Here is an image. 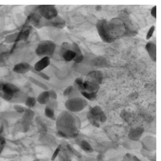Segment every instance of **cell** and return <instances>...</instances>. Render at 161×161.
Segmentation results:
<instances>
[{
	"instance_id": "6da1fadb",
	"label": "cell",
	"mask_w": 161,
	"mask_h": 161,
	"mask_svg": "<svg viewBox=\"0 0 161 161\" xmlns=\"http://www.w3.org/2000/svg\"><path fill=\"white\" fill-rule=\"evenodd\" d=\"M78 124L76 117L68 112H63L56 121L58 134L64 138L76 136L78 134Z\"/></svg>"
},
{
	"instance_id": "7a4b0ae2",
	"label": "cell",
	"mask_w": 161,
	"mask_h": 161,
	"mask_svg": "<svg viewBox=\"0 0 161 161\" xmlns=\"http://www.w3.org/2000/svg\"><path fill=\"white\" fill-rule=\"evenodd\" d=\"M98 33L102 40L106 43L114 42L115 38L111 33L109 22L106 19L98 21L96 24Z\"/></svg>"
},
{
	"instance_id": "3957f363",
	"label": "cell",
	"mask_w": 161,
	"mask_h": 161,
	"mask_svg": "<svg viewBox=\"0 0 161 161\" xmlns=\"http://www.w3.org/2000/svg\"><path fill=\"white\" fill-rule=\"evenodd\" d=\"M56 44L52 41L44 40L39 43L36 47V54L39 57H49L53 55L56 50Z\"/></svg>"
},
{
	"instance_id": "277c9868",
	"label": "cell",
	"mask_w": 161,
	"mask_h": 161,
	"mask_svg": "<svg viewBox=\"0 0 161 161\" xmlns=\"http://www.w3.org/2000/svg\"><path fill=\"white\" fill-rule=\"evenodd\" d=\"M65 107L70 112H79L83 110L87 105V102L82 98H69L65 102Z\"/></svg>"
},
{
	"instance_id": "5b68a950",
	"label": "cell",
	"mask_w": 161,
	"mask_h": 161,
	"mask_svg": "<svg viewBox=\"0 0 161 161\" xmlns=\"http://www.w3.org/2000/svg\"><path fill=\"white\" fill-rule=\"evenodd\" d=\"M38 12L41 16L46 19L49 21L58 15L57 9L54 5H42L38 8Z\"/></svg>"
},
{
	"instance_id": "8992f818",
	"label": "cell",
	"mask_w": 161,
	"mask_h": 161,
	"mask_svg": "<svg viewBox=\"0 0 161 161\" xmlns=\"http://www.w3.org/2000/svg\"><path fill=\"white\" fill-rule=\"evenodd\" d=\"M89 113L92 116L96 122L98 123L99 124L100 123H105L107 120V117L105 113L102 110V108L99 106H94Z\"/></svg>"
},
{
	"instance_id": "52a82bcc",
	"label": "cell",
	"mask_w": 161,
	"mask_h": 161,
	"mask_svg": "<svg viewBox=\"0 0 161 161\" xmlns=\"http://www.w3.org/2000/svg\"><path fill=\"white\" fill-rule=\"evenodd\" d=\"M142 149L149 152H153L155 151L157 144H156V140L153 136H147L142 141Z\"/></svg>"
},
{
	"instance_id": "ba28073f",
	"label": "cell",
	"mask_w": 161,
	"mask_h": 161,
	"mask_svg": "<svg viewBox=\"0 0 161 161\" xmlns=\"http://www.w3.org/2000/svg\"><path fill=\"white\" fill-rule=\"evenodd\" d=\"M33 68L32 66L26 62H21L14 65L13 68V72L17 74L24 75L30 71H32Z\"/></svg>"
},
{
	"instance_id": "9c48e42d",
	"label": "cell",
	"mask_w": 161,
	"mask_h": 161,
	"mask_svg": "<svg viewBox=\"0 0 161 161\" xmlns=\"http://www.w3.org/2000/svg\"><path fill=\"white\" fill-rule=\"evenodd\" d=\"M66 21L64 18L58 15L51 20H47L45 26H52L59 29H63L66 26Z\"/></svg>"
},
{
	"instance_id": "30bf717a",
	"label": "cell",
	"mask_w": 161,
	"mask_h": 161,
	"mask_svg": "<svg viewBox=\"0 0 161 161\" xmlns=\"http://www.w3.org/2000/svg\"><path fill=\"white\" fill-rule=\"evenodd\" d=\"M51 64V59L49 57L42 58L34 65V70L36 72H42L43 70L48 67Z\"/></svg>"
},
{
	"instance_id": "8fae6325",
	"label": "cell",
	"mask_w": 161,
	"mask_h": 161,
	"mask_svg": "<svg viewBox=\"0 0 161 161\" xmlns=\"http://www.w3.org/2000/svg\"><path fill=\"white\" fill-rule=\"evenodd\" d=\"M144 132V129L143 128L137 127L136 128H132L130 130L128 134L129 139L136 141L140 140L142 135Z\"/></svg>"
},
{
	"instance_id": "7c38bea8",
	"label": "cell",
	"mask_w": 161,
	"mask_h": 161,
	"mask_svg": "<svg viewBox=\"0 0 161 161\" xmlns=\"http://www.w3.org/2000/svg\"><path fill=\"white\" fill-rule=\"evenodd\" d=\"M103 78V75L100 71H92L90 72L87 76L86 80L91 81L98 84H100L102 83Z\"/></svg>"
},
{
	"instance_id": "4fadbf2b",
	"label": "cell",
	"mask_w": 161,
	"mask_h": 161,
	"mask_svg": "<svg viewBox=\"0 0 161 161\" xmlns=\"http://www.w3.org/2000/svg\"><path fill=\"white\" fill-rule=\"evenodd\" d=\"M72 50L76 54V56L73 60L77 64H80L84 59V56L83 55L82 52L81 51L79 45L77 44L76 43L73 42L72 44Z\"/></svg>"
},
{
	"instance_id": "5bb4252c",
	"label": "cell",
	"mask_w": 161,
	"mask_h": 161,
	"mask_svg": "<svg viewBox=\"0 0 161 161\" xmlns=\"http://www.w3.org/2000/svg\"><path fill=\"white\" fill-rule=\"evenodd\" d=\"M83 87L85 92L90 93H97L99 87V84L91 81H84Z\"/></svg>"
},
{
	"instance_id": "9a60e30c",
	"label": "cell",
	"mask_w": 161,
	"mask_h": 161,
	"mask_svg": "<svg viewBox=\"0 0 161 161\" xmlns=\"http://www.w3.org/2000/svg\"><path fill=\"white\" fill-rule=\"evenodd\" d=\"M145 49L148 53L149 56L153 62L157 61V47L153 42H148L145 46Z\"/></svg>"
},
{
	"instance_id": "2e32d148",
	"label": "cell",
	"mask_w": 161,
	"mask_h": 161,
	"mask_svg": "<svg viewBox=\"0 0 161 161\" xmlns=\"http://www.w3.org/2000/svg\"><path fill=\"white\" fill-rule=\"evenodd\" d=\"M20 89L16 85L11 83H7L3 84V92L11 94L14 95V94L19 92Z\"/></svg>"
},
{
	"instance_id": "e0dca14e",
	"label": "cell",
	"mask_w": 161,
	"mask_h": 161,
	"mask_svg": "<svg viewBox=\"0 0 161 161\" xmlns=\"http://www.w3.org/2000/svg\"><path fill=\"white\" fill-rule=\"evenodd\" d=\"M50 100L48 90L47 91H43L42 93L39 94L36 98V101L38 102L40 104L42 105H47V102Z\"/></svg>"
},
{
	"instance_id": "ac0fdd59",
	"label": "cell",
	"mask_w": 161,
	"mask_h": 161,
	"mask_svg": "<svg viewBox=\"0 0 161 161\" xmlns=\"http://www.w3.org/2000/svg\"><path fill=\"white\" fill-rule=\"evenodd\" d=\"M27 97L28 96H25V94L22 93L21 90H20L19 92H17L16 93L14 94L13 98H12L11 102L15 103V104L24 103Z\"/></svg>"
},
{
	"instance_id": "d6986e66",
	"label": "cell",
	"mask_w": 161,
	"mask_h": 161,
	"mask_svg": "<svg viewBox=\"0 0 161 161\" xmlns=\"http://www.w3.org/2000/svg\"><path fill=\"white\" fill-rule=\"evenodd\" d=\"M35 112L32 110L31 108H26L25 112L24 113L22 119L26 121L31 123V121H32L35 117Z\"/></svg>"
},
{
	"instance_id": "ffe728a7",
	"label": "cell",
	"mask_w": 161,
	"mask_h": 161,
	"mask_svg": "<svg viewBox=\"0 0 161 161\" xmlns=\"http://www.w3.org/2000/svg\"><path fill=\"white\" fill-rule=\"evenodd\" d=\"M19 32H15L13 34H8L5 37V42L7 43H13L18 41Z\"/></svg>"
},
{
	"instance_id": "44dd1931",
	"label": "cell",
	"mask_w": 161,
	"mask_h": 161,
	"mask_svg": "<svg viewBox=\"0 0 161 161\" xmlns=\"http://www.w3.org/2000/svg\"><path fill=\"white\" fill-rule=\"evenodd\" d=\"M30 129V123L22 119L18 125V130L22 132H26Z\"/></svg>"
},
{
	"instance_id": "7402d4cb",
	"label": "cell",
	"mask_w": 161,
	"mask_h": 161,
	"mask_svg": "<svg viewBox=\"0 0 161 161\" xmlns=\"http://www.w3.org/2000/svg\"><path fill=\"white\" fill-rule=\"evenodd\" d=\"M80 148L83 150L85 152L87 153H92L93 152L94 149L93 147L89 142L85 140L81 141L80 142Z\"/></svg>"
},
{
	"instance_id": "603a6c76",
	"label": "cell",
	"mask_w": 161,
	"mask_h": 161,
	"mask_svg": "<svg viewBox=\"0 0 161 161\" xmlns=\"http://www.w3.org/2000/svg\"><path fill=\"white\" fill-rule=\"evenodd\" d=\"M64 60L66 62H70L75 59L76 54L72 50H68L62 53Z\"/></svg>"
},
{
	"instance_id": "cb8c5ba5",
	"label": "cell",
	"mask_w": 161,
	"mask_h": 161,
	"mask_svg": "<svg viewBox=\"0 0 161 161\" xmlns=\"http://www.w3.org/2000/svg\"><path fill=\"white\" fill-rule=\"evenodd\" d=\"M36 102L37 101L35 98L31 97V96H28L26 98L24 103L28 108H34V107L36 106Z\"/></svg>"
},
{
	"instance_id": "d4e9b609",
	"label": "cell",
	"mask_w": 161,
	"mask_h": 161,
	"mask_svg": "<svg viewBox=\"0 0 161 161\" xmlns=\"http://www.w3.org/2000/svg\"><path fill=\"white\" fill-rule=\"evenodd\" d=\"M28 79L30 80V81H31L32 83H34V85H35L39 87L42 89L43 90H44V91H47L48 90V87H47V85H45L44 83H43L42 82L34 79L32 77H30L28 78Z\"/></svg>"
},
{
	"instance_id": "484cf974",
	"label": "cell",
	"mask_w": 161,
	"mask_h": 161,
	"mask_svg": "<svg viewBox=\"0 0 161 161\" xmlns=\"http://www.w3.org/2000/svg\"><path fill=\"white\" fill-rule=\"evenodd\" d=\"M84 81L81 78H77L75 81V89H77L80 93L81 92H85V89L83 87Z\"/></svg>"
},
{
	"instance_id": "4316f807",
	"label": "cell",
	"mask_w": 161,
	"mask_h": 161,
	"mask_svg": "<svg viewBox=\"0 0 161 161\" xmlns=\"http://www.w3.org/2000/svg\"><path fill=\"white\" fill-rule=\"evenodd\" d=\"M80 94L89 101H94L97 97V93H90L87 92H81Z\"/></svg>"
},
{
	"instance_id": "83f0119b",
	"label": "cell",
	"mask_w": 161,
	"mask_h": 161,
	"mask_svg": "<svg viewBox=\"0 0 161 161\" xmlns=\"http://www.w3.org/2000/svg\"><path fill=\"white\" fill-rule=\"evenodd\" d=\"M45 115L48 119H55V110L51 107L46 106L45 108Z\"/></svg>"
},
{
	"instance_id": "f1b7e54d",
	"label": "cell",
	"mask_w": 161,
	"mask_h": 161,
	"mask_svg": "<svg viewBox=\"0 0 161 161\" xmlns=\"http://www.w3.org/2000/svg\"><path fill=\"white\" fill-rule=\"evenodd\" d=\"M30 33V29L28 28L23 30L21 32H19V39H26L28 38ZM18 39V40H19Z\"/></svg>"
},
{
	"instance_id": "f546056e",
	"label": "cell",
	"mask_w": 161,
	"mask_h": 161,
	"mask_svg": "<svg viewBox=\"0 0 161 161\" xmlns=\"http://www.w3.org/2000/svg\"><path fill=\"white\" fill-rule=\"evenodd\" d=\"M13 94H11L7 93H4V92H0V97L2 98L3 100H4L5 101L7 102H11L12 98L13 97Z\"/></svg>"
},
{
	"instance_id": "4dcf8cb0",
	"label": "cell",
	"mask_w": 161,
	"mask_h": 161,
	"mask_svg": "<svg viewBox=\"0 0 161 161\" xmlns=\"http://www.w3.org/2000/svg\"><path fill=\"white\" fill-rule=\"evenodd\" d=\"M47 106L51 107V108L53 109L54 110L56 109L58 107V103L57 102V100H52L50 99L49 102L47 104Z\"/></svg>"
},
{
	"instance_id": "1f68e13d",
	"label": "cell",
	"mask_w": 161,
	"mask_h": 161,
	"mask_svg": "<svg viewBox=\"0 0 161 161\" xmlns=\"http://www.w3.org/2000/svg\"><path fill=\"white\" fill-rule=\"evenodd\" d=\"M13 108L14 110L17 113H19V114H24L26 109L24 107L21 106L18 104H15L13 107Z\"/></svg>"
},
{
	"instance_id": "d6a6232c",
	"label": "cell",
	"mask_w": 161,
	"mask_h": 161,
	"mask_svg": "<svg viewBox=\"0 0 161 161\" xmlns=\"http://www.w3.org/2000/svg\"><path fill=\"white\" fill-rule=\"evenodd\" d=\"M61 150H62V146L61 145H59L58 147H56V148L54 151V153H53L52 158H51L52 161H55V160L56 158L59 155L60 152L61 151Z\"/></svg>"
},
{
	"instance_id": "836d02e7",
	"label": "cell",
	"mask_w": 161,
	"mask_h": 161,
	"mask_svg": "<svg viewBox=\"0 0 161 161\" xmlns=\"http://www.w3.org/2000/svg\"><path fill=\"white\" fill-rule=\"evenodd\" d=\"M73 89H74V86H70L68 87L66 89L64 90V97H69L70 95V94L72 93Z\"/></svg>"
},
{
	"instance_id": "e575fe53",
	"label": "cell",
	"mask_w": 161,
	"mask_h": 161,
	"mask_svg": "<svg viewBox=\"0 0 161 161\" xmlns=\"http://www.w3.org/2000/svg\"><path fill=\"white\" fill-rule=\"evenodd\" d=\"M32 71L34 73H35L36 75H38L39 76L42 77L43 79H44L45 80H50V77L48 76L46 74H45L44 73L42 72H36V71L34 70L33 69H32Z\"/></svg>"
},
{
	"instance_id": "d590c367",
	"label": "cell",
	"mask_w": 161,
	"mask_h": 161,
	"mask_svg": "<svg viewBox=\"0 0 161 161\" xmlns=\"http://www.w3.org/2000/svg\"><path fill=\"white\" fill-rule=\"evenodd\" d=\"M68 50H72V45L69 44L68 42H64L62 45V53Z\"/></svg>"
},
{
	"instance_id": "8d00e7d4",
	"label": "cell",
	"mask_w": 161,
	"mask_h": 161,
	"mask_svg": "<svg viewBox=\"0 0 161 161\" xmlns=\"http://www.w3.org/2000/svg\"><path fill=\"white\" fill-rule=\"evenodd\" d=\"M48 93H49V96L50 99H52V100H57L58 99V94L55 90H48Z\"/></svg>"
},
{
	"instance_id": "74e56055",
	"label": "cell",
	"mask_w": 161,
	"mask_h": 161,
	"mask_svg": "<svg viewBox=\"0 0 161 161\" xmlns=\"http://www.w3.org/2000/svg\"><path fill=\"white\" fill-rule=\"evenodd\" d=\"M155 29V27L154 26H152L151 27V28L149 30L148 32L147 35V36H146V39L147 40H149V39L151 38V37L153 36V34L154 32Z\"/></svg>"
},
{
	"instance_id": "f35d334b",
	"label": "cell",
	"mask_w": 161,
	"mask_h": 161,
	"mask_svg": "<svg viewBox=\"0 0 161 161\" xmlns=\"http://www.w3.org/2000/svg\"><path fill=\"white\" fill-rule=\"evenodd\" d=\"M5 147V140L4 138H1V139L0 140V156L3 152Z\"/></svg>"
},
{
	"instance_id": "ab89813d",
	"label": "cell",
	"mask_w": 161,
	"mask_h": 161,
	"mask_svg": "<svg viewBox=\"0 0 161 161\" xmlns=\"http://www.w3.org/2000/svg\"><path fill=\"white\" fill-rule=\"evenodd\" d=\"M59 161H71V160L69 158V157L66 154L63 153L60 156Z\"/></svg>"
},
{
	"instance_id": "60d3db41",
	"label": "cell",
	"mask_w": 161,
	"mask_h": 161,
	"mask_svg": "<svg viewBox=\"0 0 161 161\" xmlns=\"http://www.w3.org/2000/svg\"><path fill=\"white\" fill-rule=\"evenodd\" d=\"M151 14L153 17L157 18V6L153 7L151 10Z\"/></svg>"
},
{
	"instance_id": "b9f144b4",
	"label": "cell",
	"mask_w": 161,
	"mask_h": 161,
	"mask_svg": "<svg viewBox=\"0 0 161 161\" xmlns=\"http://www.w3.org/2000/svg\"><path fill=\"white\" fill-rule=\"evenodd\" d=\"M5 26V23L4 20H3L1 18H0V32L3 31Z\"/></svg>"
},
{
	"instance_id": "7bdbcfd3",
	"label": "cell",
	"mask_w": 161,
	"mask_h": 161,
	"mask_svg": "<svg viewBox=\"0 0 161 161\" xmlns=\"http://www.w3.org/2000/svg\"><path fill=\"white\" fill-rule=\"evenodd\" d=\"M132 159H133V161H141L138 157H136V156L132 155Z\"/></svg>"
},
{
	"instance_id": "ee69618b",
	"label": "cell",
	"mask_w": 161,
	"mask_h": 161,
	"mask_svg": "<svg viewBox=\"0 0 161 161\" xmlns=\"http://www.w3.org/2000/svg\"><path fill=\"white\" fill-rule=\"evenodd\" d=\"M3 84L0 83V92L3 91Z\"/></svg>"
},
{
	"instance_id": "f6af8a7d",
	"label": "cell",
	"mask_w": 161,
	"mask_h": 161,
	"mask_svg": "<svg viewBox=\"0 0 161 161\" xmlns=\"http://www.w3.org/2000/svg\"><path fill=\"white\" fill-rule=\"evenodd\" d=\"M39 161V160H38V159H36V160H34V161Z\"/></svg>"
},
{
	"instance_id": "bcb514c9",
	"label": "cell",
	"mask_w": 161,
	"mask_h": 161,
	"mask_svg": "<svg viewBox=\"0 0 161 161\" xmlns=\"http://www.w3.org/2000/svg\"><path fill=\"white\" fill-rule=\"evenodd\" d=\"M0 7H1V5H0Z\"/></svg>"
},
{
	"instance_id": "7dc6e473",
	"label": "cell",
	"mask_w": 161,
	"mask_h": 161,
	"mask_svg": "<svg viewBox=\"0 0 161 161\" xmlns=\"http://www.w3.org/2000/svg\"></svg>"
}]
</instances>
